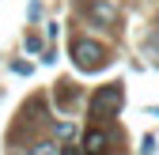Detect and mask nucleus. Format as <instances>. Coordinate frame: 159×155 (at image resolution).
Returning <instances> with one entry per match:
<instances>
[{
	"instance_id": "9b49d317",
	"label": "nucleus",
	"mask_w": 159,
	"mask_h": 155,
	"mask_svg": "<svg viewBox=\"0 0 159 155\" xmlns=\"http://www.w3.org/2000/svg\"><path fill=\"white\" fill-rule=\"evenodd\" d=\"M148 113H159V106H152V110H148Z\"/></svg>"
},
{
	"instance_id": "7ed1b4c3",
	"label": "nucleus",
	"mask_w": 159,
	"mask_h": 155,
	"mask_svg": "<svg viewBox=\"0 0 159 155\" xmlns=\"http://www.w3.org/2000/svg\"><path fill=\"white\" fill-rule=\"evenodd\" d=\"M110 148H114V132H106V129H91L84 136V151L87 155H110Z\"/></svg>"
},
{
	"instance_id": "1a4fd4ad",
	"label": "nucleus",
	"mask_w": 159,
	"mask_h": 155,
	"mask_svg": "<svg viewBox=\"0 0 159 155\" xmlns=\"http://www.w3.org/2000/svg\"><path fill=\"white\" fill-rule=\"evenodd\" d=\"M148 49H152V53H159V34H152V38H148Z\"/></svg>"
},
{
	"instance_id": "39448f33",
	"label": "nucleus",
	"mask_w": 159,
	"mask_h": 155,
	"mask_svg": "<svg viewBox=\"0 0 159 155\" xmlns=\"http://www.w3.org/2000/svg\"><path fill=\"white\" fill-rule=\"evenodd\" d=\"M57 99H61L65 106H72V102H76V91H72V83H57Z\"/></svg>"
},
{
	"instance_id": "6e6552de",
	"label": "nucleus",
	"mask_w": 159,
	"mask_h": 155,
	"mask_svg": "<svg viewBox=\"0 0 159 155\" xmlns=\"http://www.w3.org/2000/svg\"><path fill=\"white\" fill-rule=\"evenodd\" d=\"M27 15H30V19L42 15V0H30V4H27Z\"/></svg>"
},
{
	"instance_id": "9d476101",
	"label": "nucleus",
	"mask_w": 159,
	"mask_h": 155,
	"mask_svg": "<svg viewBox=\"0 0 159 155\" xmlns=\"http://www.w3.org/2000/svg\"><path fill=\"white\" fill-rule=\"evenodd\" d=\"M61 155H80V148H72V144H65V151Z\"/></svg>"
},
{
	"instance_id": "0eeeda50",
	"label": "nucleus",
	"mask_w": 159,
	"mask_h": 155,
	"mask_svg": "<svg viewBox=\"0 0 159 155\" xmlns=\"http://www.w3.org/2000/svg\"><path fill=\"white\" fill-rule=\"evenodd\" d=\"M53 132H57V136H72V125H68V121H57Z\"/></svg>"
},
{
	"instance_id": "20e7f679",
	"label": "nucleus",
	"mask_w": 159,
	"mask_h": 155,
	"mask_svg": "<svg viewBox=\"0 0 159 155\" xmlns=\"http://www.w3.org/2000/svg\"><path fill=\"white\" fill-rule=\"evenodd\" d=\"M87 15H91V19H98V23H106V27H114V23H117V11L106 4V0H91Z\"/></svg>"
},
{
	"instance_id": "f03ea898",
	"label": "nucleus",
	"mask_w": 159,
	"mask_h": 155,
	"mask_svg": "<svg viewBox=\"0 0 159 155\" xmlns=\"http://www.w3.org/2000/svg\"><path fill=\"white\" fill-rule=\"evenodd\" d=\"M72 64L80 72H98L106 64V49L91 38H72Z\"/></svg>"
},
{
	"instance_id": "423d86ee",
	"label": "nucleus",
	"mask_w": 159,
	"mask_h": 155,
	"mask_svg": "<svg viewBox=\"0 0 159 155\" xmlns=\"http://www.w3.org/2000/svg\"><path fill=\"white\" fill-rule=\"evenodd\" d=\"M53 151H57L53 144H30V148H27L23 155H53Z\"/></svg>"
},
{
	"instance_id": "f257e3e1",
	"label": "nucleus",
	"mask_w": 159,
	"mask_h": 155,
	"mask_svg": "<svg viewBox=\"0 0 159 155\" xmlns=\"http://www.w3.org/2000/svg\"><path fill=\"white\" fill-rule=\"evenodd\" d=\"M121 106H125V87L121 83H106L91 95V117L95 121H110Z\"/></svg>"
}]
</instances>
